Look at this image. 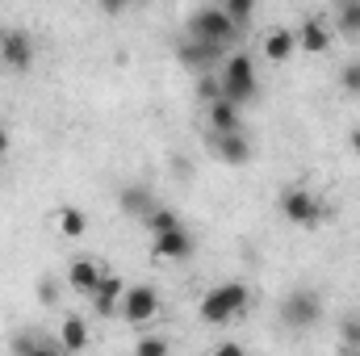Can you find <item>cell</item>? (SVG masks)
Segmentation results:
<instances>
[{
    "label": "cell",
    "mask_w": 360,
    "mask_h": 356,
    "mask_svg": "<svg viewBox=\"0 0 360 356\" xmlns=\"http://www.w3.org/2000/svg\"><path fill=\"white\" fill-rule=\"evenodd\" d=\"M8 151V134H4V126H0V155Z\"/></svg>",
    "instance_id": "obj_30"
},
{
    "label": "cell",
    "mask_w": 360,
    "mask_h": 356,
    "mask_svg": "<svg viewBox=\"0 0 360 356\" xmlns=\"http://www.w3.org/2000/svg\"><path fill=\"white\" fill-rule=\"evenodd\" d=\"M84 227H89V218H84L80 210H63V214H59V231H63L68 239H76V235H84Z\"/></svg>",
    "instance_id": "obj_23"
},
{
    "label": "cell",
    "mask_w": 360,
    "mask_h": 356,
    "mask_svg": "<svg viewBox=\"0 0 360 356\" xmlns=\"http://www.w3.org/2000/svg\"><path fill=\"white\" fill-rule=\"evenodd\" d=\"M101 276H105V268L96 265V260H72V268H68V285H72L76 293H84V298L96 293Z\"/></svg>",
    "instance_id": "obj_11"
},
{
    "label": "cell",
    "mask_w": 360,
    "mask_h": 356,
    "mask_svg": "<svg viewBox=\"0 0 360 356\" xmlns=\"http://www.w3.org/2000/svg\"><path fill=\"white\" fill-rule=\"evenodd\" d=\"M340 340H344V348L360 352V314H348V319L340 323Z\"/></svg>",
    "instance_id": "obj_24"
},
{
    "label": "cell",
    "mask_w": 360,
    "mask_h": 356,
    "mask_svg": "<svg viewBox=\"0 0 360 356\" xmlns=\"http://www.w3.org/2000/svg\"><path fill=\"white\" fill-rule=\"evenodd\" d=\"M340 356H360V352H352V348H340Z\"/></svg>",
    "instance_id": "obj_31"
},
{
    "label": "cell",
    "mask_w": 360,
    "mask_h": 356,
    "mask_svg": "<svg viewBox=\"0 0 360 356\" xmlns=\"http://www.w3.org/2000/svg\"><path fill=\"white\" fill-rule=\"evenodd\" d=\"M348 147H352V151H356V155H360V126H356V130H352V134H348Z\"/></svg>",
    "instance_id": "obj_29"
},
{
    "label": "cell",
    "mask_w": 360,
    "mask_h": 356,
    "mask_svg": "<svg viewBox=\"0 0 360 356\" xmlns=\"http://www.w3.org/2000/svg\"><path fill=\"white\" fill-rule=\"evenodd\" d=\"M155 205H160V201H155V197H151L143 184H130V189H122V210H126V214H134V218H147Z\"/></svg>",
    "instance_id": "obj_17"
},
{
    "label": "cell",
    "mask_w": 360,
    "mask_h": 356,
    "mask_svg": "<svg viewBox=\"0 0 360 356\" xmlns=\"http://www.w3.org/2000/svg\"><path fill=\"white\" fill-rule=\"evenodd\" d=\"M323 319V298L314 289H293L285 302H281V323L293 327V331H306Z\"/></svg>",
    "instance_id": "obj_4"
},
{
    "label": "cell",
    "mask_w": 360,
    "mask_h": 356,
    "mask_svg": "<svg viewBox=\"0 0 360 356\" xmlns=\"http://www.w3.org/2000/svg\"><path fill=\"white\" fill-rule=\"evenodd\" d=\"M122 293H126V285H122L113 272H105L101 285H96V293H92V310H96L101 319H109L113 310H122Z\"/></svg>",
    "instance_id": "obj_10"
},
{
    "label": "cell",
    "mask_w": 360,
    "mask_h": 356,
    "mask_svg": "<svg viewBox=\"0 0 360 356\" xmlns=\"http://www.w3.org/2000/svg\"><path fill=\"white\" fill-rule=\"evenodd\" d=\"M155 256H164V260H188V256H193V235H188L184 227L160 235V239H155Z\"/></svg>",
    "instance_id": "obj_13"
},
{
    "label": "cell",
    "mask_w": 360,
    "mask_h": 356,
    "mask_svg": "<svg viewBox=\"0 0 360 356\" xmlns=\"http://www.w3.org/2000/svg\"><path fill=\"white\" fill-rule=\"evenodd\" d=\"M335 25H340V34L360 38V0H348V4L335 8Z\"/></svg>",
    "instance_id": "obj_20"
},
{
    "label": "cell",
    "mask_w": 360,
    "mask_h": 356,
    "mask_svg": "<svg viewBox=\"0 0 360 356\" xmlns=\"http://www.w3.org/2000/svg\"><path fill=\"white\" fill-rule=\"evenodd\" d=\"M276 201H281V214H285L293 227H319V222H323V205H319V197L306 193V189H285Z\"/></svg>",
    "instance_id": "obj_5"
},
{
    "label": "cell",
    "mask_w": 360,
    "mask_h": 356,
    "mask_svg": "<svg viewBox=\"0 0 360 356\" xmlns=\"http://www.w3.org/2000/svg\"><path fill=\"white\" fill-rule=\"evenodd\" d=\"M210 151L222 160V164H248L252 160V143H248V134L239 130V134H210Z\"/></svg>",
    "instance_id": "obj_8"
},
{
    "label": "cell",
    "mask_w": 360,
    "mask_h": 356,
    "mask_svg": "<svg viewBox=\"0 0 360 356\" xmlns=\"http://www.w3.org/2000/svg\"><path fill=\"white\" fill-rule=\"evenodd\" d=\"M222 13H226V17H231V25L243 34V25L256 17V4H252V0H231V4H222Z\"/></svg>",
    "instance_id": "obj_21"
},
{
    "label": "cell",
    "mask_w": 360,
    "mask_h": 356,
    "mask_svg": "<svg viewBox=\"0 0 360 356\" xmlns=\"http://www.w3.org/2000/svg\"><path fill=\"white\" fill-rule=\"evenodd\" d=\"M222 101H231V105H248V101H256V92H260V80H256V63H252V55H231L226 63H222Z\"/></svg>",
    "instance_id": "obj_2"
},
{
    "label": "cell",
    "mask_w": 360,
    "mask_h": 356,
    "mask_svg": "<svg viewBox=\"0 0 360 356\" xmlns=\"http://www.w3.org/2000/svg\"><path fill=\"white\" fill-rule=\"evenodd\" d=\"M176 55H180V63L184 68H193V72H214V63L222 59V46H205V42H197V38H184L176 46Z\"/></svg>",
    "instance_id": "obj_9"
},
{
    "label": "cell",
    "mask_w": 360,
    "mask_h": 356,
    "mask_svg": "<svg viewBox=\"0 0 360 356\" xmlns=\"http://www.w3.org/2000/svg\"><path fill=\"white\" fill-rule=\"evenodd\" d=\"M197 96L205 101V109H210V105H218V101H222V80H218L214 72H205V76L197 80Z\"/></svg>",
    "instance_id": "obj_22"
},
{
    "label": "cell",
    "mask_w": 360,
    "mask_h": 356,
    "mask_svg": "<svg viewBox=\"0 0 360 356\" xmlns=\"http://www.w3.org/2000/svg\"><path fill=\"white\" fill-rule=\"evenodd\" d=\"M214 356H248V352H243L239 344H218V348H214Z\"/></svg>",
    "instance_id": "obj_28"
},
{
    "label": "cell",
    "mask_w": 360,
    "mask_h": 356,
    "mask_svg": "<svg viewBox=\"0 0 360 356\" xmlns=\"http://www.w3.org/2000/svg\"><path fill=\"white\" fill-rule=\"evenodd\" d=\"M155 310H160V293L151 285H130L122 293V314L130 323H147V319H155Z\"/></svg>",
    "instance_id": "obj_7"
},
{
    "label": "cell",
    "mask_w": 360,
    "mask_h": 356,
    "mask_svg": "<svg viewBox=\"0 0 360 356\" xmlns=\"http://www.w3.org/2000/svg\"><path fill=\"white\" fill-rule=\"evenodd\" d=\"M340 84L352 92V96H360V63H348V68L340 72Z\"/></svg>",
    "instance_id": "obj_26"
},
{
    "label": "cell",
    "mask_w": 360,
    "mask_h": 356,
    "mask_svg": "<svg viewBox=\"0 0 360 356\" xmlns=\"http://www.w3.org/2000/svg\"><path fill=\"white\" fill-rule=\"evenodd\" d=\"M248 302H252V293H248L243 281H222L201 298V319L205 323H231L235 314L248 310Z\"/></svg>",
    "instance_id": "obj_1"
},
{
    "label": "cell",
    "mask_w": 360,
    "mask_h": 356,
    "mask_svg": "<svg viewBox=\"0 0 360 356\" xmlns=\"http://www.w3.org/2000/svg\"><path fill=\"white\" fill-rule=\"evenodd\" d=\"M13 352H17V356H68L59 340L34 336V331H21V336H13Z\"/></svg>",
    "instance_id": "obj_12"
},
{
    "label": "cell",
    "mask_w": 360,
    "mask_h": 356,
    "mask_svg": "<svg viewBox=\"0 0 360 356\" xmlns=\"http://www.w3.org/2000/svg\"><path fill=\"white\" fill-rule=\"evenodd\" d=\"M134 356H168V340L164 336H143L134 344Z\"/></svg>",
    "instance_id": "obj_25"
},
{
    "label": "cell",
    "mask_w": 360,
    "mask_h": 356,
    "mask_svg": "<svg viewBox=\"0 0 360 356\" xmlns=\"http://www.w3.org/2000/svg\"><path fill=\"white\" fill-rule=\"evenodd\" d=\"M143 227H147V235H151V239H160V235L176 231V227H184V222H180L176 210H168V205H155V210L143 218Z\"/></svg>",
    "instance_id": "obj_18"
},
{
    "label": "cell",
    "mask_w": 360,
    "mask_h": 356,
    "mask_svg": "<svg viewBox=\"0 0 360 356\" xmlns=\"http://www.w3.org/2000/svg\"><path fill=\"white\" fill-rule=\"evenodd\" d=\"M243 126H239V105H231V101H218V105H210V134H239Z\"/></svg>",
    "instance_id": "obj_15"
},
{
    "label": "cell",
    "mask_w": 360,
    "mask_h": 356,
    "mask_svg": "<svg viewBox=\"0 0 360 356\" xmlns=\"http://www.w3.org/2000/svg\"><path fill=\"white\" fill-rule=\"evenodd\" d=\"M38 293H42V302H46V306H55V298H59V289H55L51 281H42V285H38Z\"/></svg>",
    "instance_id": "obj_27"
},
{
    "label": "cell",
    "mask_w": 360,
    "mask_h": 356,
    "mask_svg": "<svg viewBox=\"0 0 360 356\" xmlns=\"http://www.w3.org/2000/svg\"><path fill=\"white\" fill-rule=\"evenodd\" d=\"M188 38H197V42H205V46H222V51H226V42H235V38H239V30L231 25V17H226L222 8L205 4V8H197V13L188 17Z\"/></svg>",
    "instance_id": "obj_3"
},
{
    "label": "cell",
    "mask_w": 360,
    "mask_h": 356,
    "mask_svg": "<svg viewBox=\"0 0 360 356\" xmlns=\"http://www.w3.org/2000/svg\"><path fill=\"white\" fill-rule=\"evenodd\" d=\"M0 59L13 72H30V63H34V38L25 30H0Z\"/></svg>",
    "instance_id": "obj_6"
},
{
    "label": "cell",
    "mask_w": 360,
    "mask_h": 356,
    "mask_svg": "<svg viewBox=\"0 0 360 356\" xmlns=\"http://www.w3.org/2000/svg\"><path fill=\"white\" fill-rule=\"evenodd\" d=\"M59 344H63V352H80L89 344V323L80 314H68L63 327H59Z\"/></svg>",
    "instance_id": "obj_16"
},
{
    "label": "cell",
    "mask_w": 360,
    "mask_h": 356,
    "mask_svg": "<svg viewBox=\"0 0 360 356\" xmlns=\"http://www.w3.org/2000/svg\"><path fill=\"white\" fill-rule=\"evenodd\" d=\"M293 34H297V46H306L310 55H323V51L331 46V34H327V25H323L319 17H306L302 30H293Z\"/></svg>",
    "instance_id": "obj_14"
},
{
    "label": "cell",
    "mask_w": 360,
    "mask_h": 356,
    "mask_svg": "<svg viewBox=\"0 0 360 356\" xmlns=\"http://www.w3.org/2000/svg\"><path fill=\"white\" fill-rule=\"evenodd\" d=\"M293 46H297V34L293 30H272L269 38H264V55H269L272 63H285L293 55Z\"/></svg>",
    "instance_id": "obj_19"
}]
</instances>
